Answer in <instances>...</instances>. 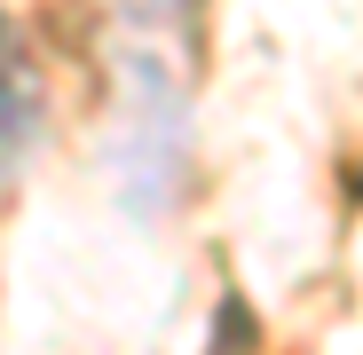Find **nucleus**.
<instances>
[{"label": "nucleus", "mask_w": 363, "mask_h": 355, "mask_svg": "<svg viewBox=\"0 0 363 355\" xmlns=\"http://www.w3.org/2000/svg\"><path fill=\"white\" fill-rule=\"evenodd\" d=\"M24 127H32V79L9 47H0V190H9V174L24 158Z\"/></svg>", "instance_id": "1"}, {"label": "nucleus", "mask_w": 363, "mask_h": 355, "mask_svg": "<svg viewBox=\"0 0 363 355\" xmlns=\"http://www.w3.org/2000/svg\"><path fill=\"white\" fill-rule=\"evenodd\" d=\"M0 47H9V32H0Z\"/></svg>", "instance_id": "2"}]
</instances>
